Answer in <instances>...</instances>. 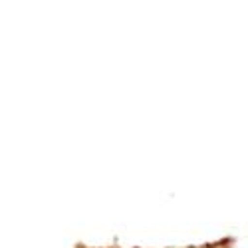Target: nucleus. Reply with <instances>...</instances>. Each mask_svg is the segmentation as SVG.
<instances>
[]
</instances>
